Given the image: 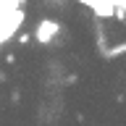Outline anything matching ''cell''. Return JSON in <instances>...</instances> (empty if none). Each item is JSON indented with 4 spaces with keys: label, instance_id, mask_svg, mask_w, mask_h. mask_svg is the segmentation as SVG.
<instances>
[{
    "label": "cell",
    "instance_id": "obj_1",
    "mask_svg": "<svg viewBox=\"0 0 126 126\" xmlns=\"http://www.w3.org/2000/svg\"><path fill=\"white\" fill-rule=\"evenodd\" d=\"M58 32H61L58 21L42 18V21L37 24V29H34V37H37V42H39V45H47V42H53V39L58 37Z\"/></svg>",
    "mask_w": 126,
    "mask_h": 126
}]
</instances>
